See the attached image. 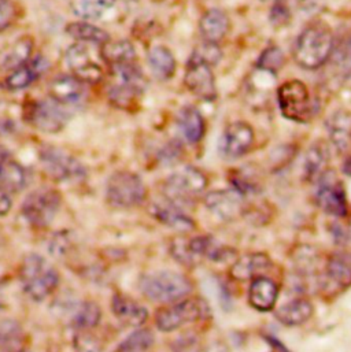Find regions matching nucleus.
Listing matches in <instances>:
<instances>
[{"instance_id": "obj_25", "label": "nucleus", "mask_w": 351, "mask_h": 352, "mask_svg": "<svg viewBox=\"0 0 351 352\" xmlns=\"http://www.w3.org/2000/svg\"><path fill=\"white\" fill-rule=\"evenodd\" d=\"M324 278L338 289L351 287V259L345 254H334L324 267Z\"/></svg>"}, {"instance_id": "obj_21", "label": "nucleus", "mask_w": 351, "mask_h": 352, "mask_svg": "<svg viewBox=\"0 0 351 352\" xmlns=\"http://www.w3.org/2000/svg\"><path fill=\"white\" fill-rule=\"evenodd\" d=\"M48 67V63L44 58L37 56L32 62H26L23 66L11 72V74L6 78V88L10 91H19L30 84H33Z\"/></svg>"}, {"instance_id": "obj_32", "label": "nucleus", "mask_w": 351, "mask_h": 352, "mask_svg": "<svg viewBox=\"0 0 351 352\" xmlns=\"http://www.w3.org/2000/svg\"><path fill=\"white\" fill-rule=\"evenodd\" d=\"M102 320V309L95 302H84L73 311L72 325L78 331H89L96 328Z\"/></svg>"}, {"instance_id": "obj_27", "label": "nucleus", "mask_w": 351, "mask_h": 352, "mask_svg": "<svg viewBox=\"0 0 351 352\" xmlns=\"http://www.w3.org/2000/svg\"><path fill=\"white\" fill-rule=\"evenodd\" d=\"M177 126L182 138L191 144L199 143L204 135V120L200 111L191 106L184 107L178 113Z\"/></svg>"}, {"instance_id": "obj_38", "label": "nucleus", "mask_w": 351, "mask_h": 352, "mask_svg": "<svg viewBox=\"0 0 351 352\" xmlns=\"http://www.w3.org/2000/svg\"><path fill=\"white\" fill-rule=\"evenodd\" d=\"M284 62H286V56H284L281 48L272 45L262 52V55L259 56V59L257 62V66L262 70L276 73L284 66Z\"/></svg>"}, {"instance_id": "obj_20", "label": "nucleus", "mask_w": 351, "mask_h": 352, "mask_svg": "<svg viewBox=\"0 0 351 352\" xmlns=\"http://www.w3.org/2000/svg\"><path fill=\"white\" fill-rule=\"evenodd\" d=\"M231 22L229 16L220 8H210L207 10L199 22L200 34L206 43L217 44L220 43L226 33L229 32Z\"/></svg>"}, {"instance_id": "obj_39", "label": "nucleus", "mask_w": 351, "mask_h": 352, "mask_svg": "<svg viewBox=\"0 0 351 352\" xmlns=\"http://www.w3.org/2000/svg\"><path fill=\"white\" fill-rule=\"evenodd\" d=\"M171 252L176 261L184 266H195L199 261L189 250L188 239H184V237H177L172 241Z\"/></svg>"}, {"instance_id": "obj_37", "label": "nucleus", "mask_w": 351, "mask_h": 352, "mask_svg": "<svg viewBox=\"0 0 351 352\" xmlns=\"http://www.w3.org/2000/svg\"><path fill=\"white\" fill-rule=\"evenodd\" d=\"M116 0H73V12L83 19H95L102 16Z\"/></svg>"}, {"instance_id": "obj_34", "label": "nucleus", "mask_w": 351, "mask_h": 352, "mask_svg": "<svg viewBox=\"0 0 351 352\" xmlns=\"http://www.w3.org/2000/svg\"><path fill=\"white\" fill-rule=\"evenodd\" d=\"M22 338L23 329L18 321L11 318L0 321V351H15L21 344Z\"/></svg>"}, {"instance_id": "obj_22", "label": "nucleus", "mask_w": 351, "mask_h": 352, "mask_svg": "<svg viewBox=\"0 0 351 352\" xmlns=\"http://www.w3.org/2000/svg\"><path fill=\"white\" fill-rule=\"evenodd\" d=\"M33 51V41L29 37L18 38L15 43L0 50V72H14L29 62Z\"/></svg>"}, {"instance_id": "obj_50", "label": "nucleus", "mask_w": 351, "mask_h": 352, "mask_svg": "<svg viewBox=\"0 0 351 352\" xmlns=\"http://www.w3.org/2000/svg\"><path fill=\"white\" fill-rule=\"evenodd\" d=\"M0 190H1V189H0Z\"/></svg>"}, {"instance_id": "obj_40", "label": "nucleus", "mask_w": 351, "mask_h": 352, "mask_svg": "<svg viewBox=\"0 0 351 352\" xmlns=\"http://www.w3.org/2000/svg\"><path fill=\"white\" fill-rule=\"evenodd\" d=\"M74 350L76 352H102V343L92 333L81 331L74 336Z\"/></svg>"}, {"instance_id": "obj_47", "label": "nucleus", "mask_w": 351, "mask_h": 352, "mask_svg": "<svg viewBox=\"0 0 351 352\" xmlns=\"http://www.w3.org/2000/svg\"><path fill=\"white\" fill-rule=\"evenodd\" d=\"M4 306V298H3V289H1V285H0V311Z\"/></svg>"}, {"instance_id": "obj_14", "label": "nucleus", "mask_w": 351, "mask_h": 352, "mask_svg": "<svg viewBox=\"0 0 351 352\" xmlns=\"http://www.w3.org/2000/svg\"><path fill=\"white\" fill-rule=\"evenodd\" d=\"M66 63L73 72V76L84 84L99 82L103 77L100 66L92 60L88 47L81 43L73 44L66 51Z\"/></svg>"}, {"instance_id": "obj_48", "label": "nucleus", "mask_w": 351, "mask_h": 352, "mask_svg": "<svg viewBox=\"0 0 351 352\" xmlns=\"http://www.w3.org/2000/svg\"><path fill=\"white\" fill-rule=\"evenodd\" d=\"M15 352H32L30 350H26V349H22V350H18V351Z\"/></svg>"}, {"instance_id": "obj_35", "label": "nucleus", "mask_w": 351, "mask_h": 352, "mask_svg": "<svg viewBox=\"0 0 351 352\" xmlns=\"http://www.w3.org/2000/svg\"><path fill=\"white\" fill-rule=\"evenodd\" d=\"M156 343L154 333L150 329H138L124 339L114 352H147Z\"/></svg>"}, {"instance_id": "obj_8", "label": "nucleus", "mask_w": 351, "mask_h": 352, "mask_svg": "<svg viewBox=\"0 0 351 352\" xmlns=\"http://www.w3.org/2000/svg\"><path fill=\"white\" fill-rule=\"evenodd\" d=\"M62 197L51 188H40L29 193L21 207L23 218L36 228L48 226L56 217Z\"/></svg>"}, {"instance_id": "obj_33", "label": "nucleus", "mask_w": 351, "mask_h": 352, "mask_svg": "<svg viewBox=\"0 0 351 352\" xmlns=\"http://www.w3.org/2000/svg\"><path fill=\"white\" fill-rule=\"evenodd\" d=\"M66 32L76 40L89 41L98 45H103L110 40V34L88 22H73L66 26Z\"/></svg>"}, {"instance_id": "obj_4", "label": "nucleus", "mask_w": 351, "mask_h": 352, "mask_svg": "<svg viewBox=\"0 0 351 352\" xmlns=\"http://www.w3.org/2000/svg\"><path fill=\"white\" fill-rule=\"evenodd\" d=\"M277 103L287 120L299 124L312 121L319 111V104L315 102L306 84L299 80H290L279 87Z\"/></svg>"}, {"instance_id": "obj_30", "label": "nucleus", "mask_w": 351, "mask_h": 352, "mask_svg": "<svg viewBox=\"0 0 351 352\" xmlns=\"http://www.w3.org/2000/svg\"><path fill=\"white\" fill-rule=\"evenodd\" d=\"M149 65L160 80H168L175 74V56L172 51L164 45H157L149 52Z\"/></svg>"}, {"instance_id": "obj_36", "label": "nucleus", "mask_w": 351, "mask_h": 352, "mask_svg": "<svg viewBox=\"0 0 351 352\" xmlns=\"http://www.w3.org/2000/svg\"><path fill=\"white\" fill-rule=\"evenodd\" d=\"M328 162V150L326 146H313L305 161V176L308 179H316L326 172V165Z\"/></svg>"}, {"instance_id": "obj_5", "label": "nucleus", "mask_w": 351, "mask_h": 352, "mask_svg": "<svg viewBox=\"0 0 351 352\" xmlns=\"http://www.w3.org/2000/svg\"><path fill=\"white\" fill-rule=\"evenodd\" d=\"M210 314L209 305L200 298L182 299L172 303L168 307L158 310L156 314V324L161 332H175L187 324L196 322Z\"/></svg>"}, {"instance_id": "obj_12", "label": "nucleus", "mask_w": 351, "mask_h": 352, "mask_svg": "<svg viewBox=\"0 0 351 352\" xmlns=\"http://www.w3.org/2000/svg\"><path fill=\"white\" fill-rule=\"evenodd\" d=\"M69 114L63 109V104L51 100H39L32 104L26 111V120L39 131L47 133H55L62 131L66 125Z\"/></svg>"}, {"instance_id": "obj_2", "label": "nucleus", "mask_w": 351, "mask_h": 352, "mask_svg": "<svg viewBox=\"0 0 351 352\" xmlns=\"http://www.w3.org/2000/svg\"><path fill=\"white\" fill-rule=\"evenodd\" d=\"M19 277L23 292L33 302L45 300L61 281L58 270L39 254H30L23 259Z\"/></svg>"}, {"instance_id": "obj_11", "label": "nucleus", "mask_w": 351, "mask_h": 352, "mask_svg": "<svg viewBox=\"0 0 351 352\" xmlns=\"http://www.w3.org/2000/svg\"><path fill=\"white\" fill-rule=\"evenodd\" d=\"M184 84L187 89L200 100L211 102L217 98L215 78L211 66L193 55H191L188 60Z\"/></svg>"}, {"instance_id": "obj_45", "label": "nucleus", "mask_w": 351, "mask_h": 352, "mask_svg": "<svg viewBox=\"0 0 351 352\" xmlns=\"http://www.w3.org/2000/svg\"><path fill=\"white\" fill-rule=\"evenodd\" d=\"M11 208V200L8 197V193L4 190H0V215H6Z\"/></svg>"}, {"instance_id": "obj_46", "label": "nucleus", "mask_w": 351, "mask_h": 352, "mask_svg": "<svg viewBox=\"0 0 351 352\" xmlns=\"http://www.w3.org/2000/svg\"><path fill=\"white\" fill-rule=\"evenodd\" d=\"M342 170H343V173H345L346 176L351 177V157L345 160L343 166H342Z\"/></svg>"}, {"instance_id": "obj_10", "label": "nucleus", "mask_w": 351, "mask_h": 352, "mask_svg": "<svg viewBox=\"0 0 351 352\" xmlns=\"http://www.w3.org/2000/svg\"><path fill=\"white\" fill-rule=\"evenodd\" d=\"M316 200L320 208L334 217L343 218L348 215V196L343 184L337 178L335 173L326 170L319 178V189Z\"/></svg>"}, {"instance_id": "obj_49", "label": "nucleus", "mask_w": 351, "mask_h": 352, "mask_svg": "<svg viewBox=\"0 0 351 352\" xmlns=\"http://www.w3.org/2000/svg\"><path fill=\"white\" fill-rule=\"evenodd\" d=\"M0 244H1V243H0ZM0 247H1V245H0Z\"/></svg>"}, {"instance_id": "obj_9", "label": "nucleus", "mask_w": 351, "mask_h": 352, "mask_svg": "<svg viewBox=\"0 0 351 352\" xmlns=\"http://www.w3.org/2000/svg\"><path fill=\"white\" fill-rule=\"evenodd\" d=\"M40 161L48 176L56 181H81L87 176L78 160L56 147H44L40 151Z\"/></svg>"}, {"instance_id": "obj_3", "label": "nucleus", "mask_w": 351, "mask_h": 352, "mask_svg": "<svg viewBox=\"0 0 351 352\" xmlns=\"http://www.w3.org/2000/svg\"><path fill=\"white\" fill-rule=\"evenodd\" d=\"M142 294L160 303H175L192 292V283L181 273L161 270L143 276L139 283Z\"/></svg>"}, {"instance_id": "obj_1", "label": "nucleus", "mask_w": 351, "mask_h": 352, "mask_svg": "<svg viewBox=\"0 0 351 352\" xmlns=\"http://www.w3.org/2000/svg\"><path fill=\"white\" fill-rule=\"evenodd\" d=\"M335 38L330 28L323 23L308 26L297 38L294 47L295 62L306 70L324 66L334 54Z\"/></svg>"}, {"instance_id": "obj_29", "label": "nucleus", "mask_w": 351, "mask_h": 352, "mask_svg": "<svg viewBox=\"0 0 351 352\" xmlns=\"http://www.w3.org/2000/svg\"><path fill=\"white\" fill-rule=\"evenodd\" d=\"M100 55L111 67L132 63L136 59L135 47L128 40H109L106 44L100 45Z\"/></svg>"}, {"instance_id": "obj_24", "label": "nucleus", "mask_w": 351, "mask_h": 352, "mask_svg": "<svg viewBox=\"0 0 351 352\" xmlns=\"http://www.w3.org/2000/svg\"><path fill=\"white\" fill-rule=\"evenodd\" d=\"M84 92V82L74 76H58L50 85L51 99L61 104H70L77 102Z\"/></svg>"}, {"instance_id": "obj_31", "label": "nucleus", "mask_w": 351, "mask_h": 352, "mask_svg": "<svg viewBox=\"0 0 351 352\" xmlns=\"http://www.w3.org/2000/svg\"><path fill=\"white\" fill-rule=\"evenodd\" d=\"M146 85L142 84L118 80V82L109 89V99L114 106L125 109L129 107L136 100V98L143 94Z\"/></svg>"}, {"instance_id": "obj_23", "label": "nucleus", "mask_w": 351, "mask_h": 352, "mask_svg": "<svg viewBox=\"0 0 351 352\" xmlns=\"http://www.w3.org/2000/svg\"><path fill=\"white\" fill-rule=\"evenodd\" d=\"M315 313L313 305L308 299H294L276 311L277 321L284 327H301L306 324Z\"/></svg>"}, {"instance_id": "obj_16", "label": "nucleus", "mask_w": 351, "mask_h": 352, "mask_svg": "<svg viewBox=\"0 0 351 352\" xmlns=\"http://www.w3.org/2000/svg\"><path fill=\"white\" fill-rule=\"evenodd\" d=\"M277 298L279 287L273 280L264 276L251 280L248 288V302L253 309L261 313L272 311L277 303Z\"/></svg>"}, {"instance_id": "obj_7", "label": "nucleus", "mask_w": 351, "mask_h": 352, "mask_svg": "<svg viewBox=\"0 0 351 352\" xmlns=\"http://www.w3.org/2000/svg\"><path fill=\"white\" fill-rule=\"evenodd\" d=\"M147 196L143 179L132 172H117L107 179L106 199L117 208L140 206Z\"/></svg>"}, {"instance_id": "obj_19", "label": "nucleus", "mask_w": 351, "mask_h": 352, "mask_svg": "<svg viewBox=\"0 0 351 352\" xmlns=\"http://www.w3.org/2000/svg\"><path fill=\"white\" fill-rule=\"evenodd\" d=\"M151 212L157 221L178 232H189L195 228L193 219L187 215L181 207L176 206L167 199L164 201L154 203Z\"/></svg>"}, {"instance_id": "obj_6", "label": "nucleus", "mask_w": 351, "mask_h": 352, "mask_svg": "<svg viewBox=\"0 0 351 352\" xmlns=\"http://www.w3.org/2000/svg\"><path fill=\"white\" fill-rule=\"evenodd\" d=\"M207 188V177L199 169L188 166L176 172L164 184L165 199L178 207L192 204Z\"/></svg>"}, {"instance_id": "obj_26", "label": "nucleus", "mask_w": 351, "mask_h": 352, "mask_svg": "<svg viewBox=\"0 0 351 352\" xmlns=\"http://www.w3.org/2000/svg\"><path fill=\"white\" fill-rule=\"evenodd\" d=\"M26 181L25 169L6 154H0V189L15 193L26 186Z\"/></svg>"}, {"instance_id": "obj_43", "label": "nucleus", "mask_w": 351, "mask_h": 352, "mask_svg": "<svg viewBox=\"0 0 351 352\" xmlns=\"http://www.w3.org/2000/svg\"><path fill=\"white\" fill-rule=\"evenodd\" d=\"M15 18V8L11 0H0V32L6 30Z\"/></svg>"}, {"instance_id": "obj_44", "label": "nucleus", "mask_w": 351, "mask_h": 352, "mask_svg": "<svg viewBox=\"0 0 351 352\" xmlns=\"http://www.w3.org/2000/svg\"><path fill=\"white\" fill-rule=\"evenodd\" d=\"M341 58L342 63L348 67H351V36L348 38L346 44L343 45V50L341 51Z\"/></svg>"}, {"instance_id": "obj_18", "label": "nucleus", "mask_w": 351, "mask_h": 352, "mask_svg": "<svg viewBox=\"0 0 351 352\" xmlns=\"http://www.w3.org/2000/svg\"><path fill=\"white\" fill-rule=\"evenodd\" d=\"M111 310L118 321L134 328L142 327L149 318V311L145 306L121 294L113 296Z\"/></svg>"}, {"instance_id": "obj_15", "label": "nucleus", "mask_w": 351, "mask_h": 352, "mask_svg": "<svg viewBox=\"0 0 351 352\" xmlns=\"http://www.w3.org/2000/svg\"><path fill=\"white\" fill-rule=\"evenodd\" d=\"M203 201L206 207L222 221H233L244 212L243 196L235 189H218L209 192Z\"/></svg>"}, {"instance_id": "obj_42", "label": "nucleus", "mask_w": 351, "mask_h": 352, "mask_svg": "<svg viewBox=\"0 0 351 352\" xmlns=\"http://www.w3.org/2000/svg\"><path fill=\"white\" fill-rule=\"evenodd\" d=\"M192 55L199 58V59H202V60H204V62H207L210 66L211 65H217L220 62L221 56H222L221 50L218 48L217 44H211V43H206V41H204L203 45L198 47L192 52Z\"/></svg>"}, {"instance_id": "obj_41", "label": "nucleus", "mask_w": 351, "mask_h": 352, "mask_svg": "<svg viewBox=\"0 0 351 352\" xmlns=\"http://www.w3.org/2000/svg\"><path fill=\"white\" fill-rule=\"evenodd\" d=\"M172 351L173 352H202V344L199 336L195 333H184L178 336L172 343Z\"/></svg>"}, {"instance_id": "obj_17", "label": "nucleus", "mask_w": 351, "mask_h": 352, "mask_svg": "<svg viewBox=\"0 0 351 352\" xmlns=\"http://www.w3.org/2000/svg\"><path fill=\"white\" fill-rule=\"evenodd\" d=\"M270 265V258L266 254L253 252L235 259L229 274L236 281H251L266 272Z\"/></svg>"}, {"instance_id": "obj_28", "label": "nucleus", "mask_w": 351, "mask_h": 352, "mask_svg": "<svg viewBox=\"0 0 351 352\" xmlns=\"http://www.w3.org/2000/svg\"><path fill=\"white\" fill-rule=\"evenodd\" d=\"M327 128L334 146L341 153L348 150L351 139V113L345 110L334 113L327 121Z\"/></svg>"}, {"instance_id": "obj_13", "label": "nucleus", "mask_w": 351, "mask_h": 352, "mask_svg": "<svg viewBox=\"0 0 351 352\" xmlns=\"http://www.w3.org/2000/svg\"><path fill=\"white\" fill-rule=\"evenodd\" d=\"M254 129L247 122H233L228 125L220 139L218 150L225 160H237L246 155L254 144Z\"/></svg>"}]
</instances>
